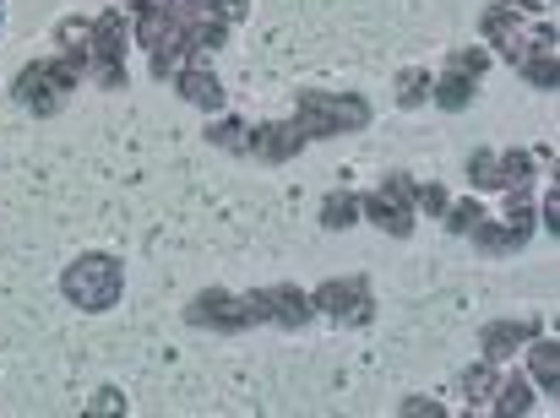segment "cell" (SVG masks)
I'll list each match as a JSON object with an SVG mask.
<instances>
[{
    "label": "cell",
    "mask_w": 560,
    "mask_h": 418,
    "mask_svg": "<svg viewBox=\"0 0 560 418\" xmlns=\"http://www.w3.org/2000/svg\"><path fill=\"white\" fill-rule=\"evenodd\" d=\"M528 169H534L528 153H474L468 158V180L479 191H523L528 186Z\"/></svg>",
    "instance_id": "cell-10"
},
{
    "label": "cell",
    "mask_w": 560,
    "mask_h": 418,
    "mask_svg": "<svg viewBox=\"0 0 560 418\" xmlns=\"http://www.w3.org/2000/svg\"><path fill=\"white\" fill-rule=\"evenodd\" d=\"M88 414H126V397H120V392H98V397L88 403Z\"/></svg>",
    "instance_id": "cell-26"
},
{
    "label": "cell",
    "mask_w": 560,
    "mask_h": 418,
    "mask_svg": "<svg viewBox=\"0 0 560 418\" xmlns=\"http://www.w3.org/2000/svg\"><path fill=\"white\" fill-rule=\"evenodd\" d=\"M88 60H93V76L109 93L126 87V16L120 11L93 16V27H88Z\"/></svg>",
    "instance_id": "cell-7"
},
{
    "label": "cell",
    "mask_w": 560,
    "mask_h": 418,
    "mask_svg": "<svg viewBox=\"0 0 560 418\" xmlns=\"http://www.w3.org/2000/svg\"><path fill=\"white\" fill-rule=\"evenodd\" d=\"M528 337H539L534 321H490L479 343H485V359H506V354H512L517 343H528Z\"/></svg>",
    "instance_id": "cell-17"
},
{
    "label": "cell",
    "mask_w": 560,
    "mask_h": 418,
    "mask_svg": "<svg viewBox=\"0 0 560 418\" xmlns=\"http://www.w3.org/2000/svg\"><path fill=\"white\" fill-rule=\"evenodd\" d=\"M485 65H490V55H485V49H452V55H446V76H441V82H430V98H435L441 109H468V104H474V93H479Z\"/></svg>",
    "instance_id": "cell-8"
},
{
    "label": "cell",
    "mask_w": 560,
    "mask_h": 418,
    "mask_svg": "<svg viewBox=\"0 0 560 418\" xmlns=\"http://www.w3.org/2000/svg\"><path fill=\"white\" fill-rule=\"evenodd\" d=\"M441 217H446V228H452V234H474V223L485 217V207H479V202H457V207L446 202V212H441Z\"/></svg>",
    "instance_id": "cell-22"
},
{
    "label": "cell",
    "mask_w": 560,
    "mask_h": 418,
    "mask_svg": "<svg viewBox=\"0 0 560 418\" xmlns=\"http://www.w3.org/2000/svg\"><path fill=\"white\" fill-rule=\"evenodd\" d=\"M371 126V104L360 93H300V120L294 131L311 136H343V131H365Z\"/></svg>",
    "instance_id": "cell-2"
},
{
    "label": "cell",
    "mask_w": 560,
    "mask_h": 418,
    "mask_svg": "<svg viewBox=\"0 0 560 418\" xmlns=\"http://www.w3.org/2000/svg\"><path fill=\"white\" fill-rule=\"evenodd\" d=\"M186 5H201V11H218V16H229V22H234V16H245V5H250V0H186Z\"/></svg>",
    "instance_id": "cell-25"
},
{
    "label": "cell",
    "mask_w": 560,
    "mask_h": 418,
    "mask_svg": "<svg viewBox=\"0 0 560 418\" xmlns=\"http://www.w3.org/2000/svg\"><path fill=\"white\" fill-rule=\"evenodd\" d=\"M512 5H517V11H550L556 0H512Z\"/></svg>",
    "instance_id": "cell-29"
},
{
    "label": "cell",
    "mask_w": 560,
    "mask_h": 418,
    "mask_svg": "<svg viewBox=\"0 0 560 418\" xmlns=\"http://www.w3.org/2000/svg\"><path fill=\"white\" fill-rule=\"evenodd\" d=\"M413 202H419L413 180H408V175H386L371 196H360V212L371 217L381 234H392V239H408V228H413Z\"/></svg>",
    "instance_id": "cell-6"
},
{
    "label": "cell",
    "mask_w": 560,
    "mask_h": 418,
    "mask_svg": "<svg viewBox=\"0 0 560 418\" xmlns=\"http://www.w3.org/2000/svg\"><path fill=\"white\" fill-rule=\"evenodd\" d=\"M261 299V321H278V326H305L316 315L311 294H300L294 283H272V288H256Z\"/></svg>",
    "instance_id": "cell-13"
},
{
    "label": "cell",
    "mask_w": 560,
    "mask_h": 418,
    "mask_svg": "<svg viewBox=\"0 0 560 418\" xmlns=\"http://www.w3.org/2000/svg\"><path fill=\"white\" fill-rule=\"evenodd\" d=\"M517 65H523V76H528L534 87L556 93V82H560V71H556V22H539V27H534V38H528V49L517 55Z\"/></svg>",
    "instance_id": "cell-12"
},
{
    "label": "cell",
    "mask_w": 560,
    "mask_h": 418,
    "mask_svg": "<svg viewBox=\"0 0 560 418\" xmlns=\"http://www.w3.org/2000/svg\"><path fill=\"white\" fill-rule=\"evenodd\" d=\"M186 321L190 326H212V332H245V326H261V299H256V294L207 288V294L190 299Z\"/></svg>",
    "instance_id": "cell-5"
},
{
    "label": "cell",
    "mask_w": 560,
    "mask_h": 418,
    "mask_svg": "<svg viewBox=\"0 0 560 418\" xmlns=\"http://www.w3.org/2000/svg\"><path fill=\"white\" fill-rule=\"evenodd\" d=\"M463 392H474V397L495 392V359H485L479 370H468V375H463Z\"/></svg>",
    "instance_id": "cell-24"
},
{
    "label": "cell",
    "mask_w": 560,
    "mask_h": 418,
    "mask_svg": "<svg viewBox=\"0 0 560 418\" xmlns=\"http://www.w3.org/2000/svg\"><path fill=\"white\" fill-rule=\"evenodd\" d=\"M501 223H506V228H490L485 217L474 223V239H479V250L501 255V250H523V244H528V234H534V223H528V186H523V191H512V212H506Z\"/></svg>",
    "instance_id": "cell-11"
},
{
    "label": "cell",
    "mask_w": 560,
    "mask_h": 418,
    "mask_svg": "<svg viewBox=\"0 0 560 418\" xmlns=\"http://www.w3.org/2000/svg\"><path fill=\"white\" fill-rule=\"evenodd\" d=\"M311 304H316L322 315L343 321V326H365L371 310H375L371 277H332V283H322V288L311 294Z\"/></svg>",
    "instance_id": "cell-9"
},
{
    "label": "cell",
    "mask_w": 560,
    "mask_h": 418,
    "mask_svg": "<svg viewBox=\"0 0 560 418\" xmlns=\"http://www.w3.org/2000/svg\"><path fill=\"white\" fill-rule=\"evenodd\" d=\"M120 261H109V255H82V261H71L66 266V277H60V294L77 304V310H109L115 299H120Z\"/></svg>",
    "instance_id": "cell-4"
},
{
    "label": "cell",
    "mask_w": 560,
    "mask_h": 418,
    "mask_svg": "<svg viewBox=\"0 0 560 418\" xmlns=\"http://www.w3.org/2000/svg\"><path fill=\"white\" fill-rule=\"evenodd\" d=\"M545 223H550V234L560 228V191L550 186V196H545Z\"/></svg>",
    "instance_id": "cell-28"
},
{
    "label": "cell",
    "mask_w": 560,
    "mask_h": 418,
    "mask_svg": "<svg viewBox=\"0 0 560 418\" xmlns=\"http://www.w3.org/2000/svg\"><path fill=\"white\" fill-rule=\"evenodd\" d=\"M175 87H180V98L196 104V109H223V82H218L201 60H190V65L175 71Z\"/></svg>",
    "instance_id": "cell-15"
},
{
    "label": "cell",
    "mask_w": 560,
    "mask_h": 418,
    "mask_svg": "<svg viewBox=\"0 0 560 418\" xmlns=\"http://www.w3.org/2000/svg\"><path fill=\"white\" fill-rule=\"evenodd\" d=\"M354 217H360V196H349V191L327 196V207H322V223H327V228H354Z\"/></svg>",
    "instance_id": "cell-20"
},
{
    "label": "cell",
    "mask_w": 560,
    "mask_h": 418,
    "mask_svg": "<svg viewBox=\"0 0 560 418\" xmlns=\"http://www.w3.org/2000/svg\"><path fill=\"white\" fill-rule=\"evenodd\" d=\"M485 33H490L512 60H517V55L528 49V38H534V27H523V22H517V11H501V5H495V11H485Z\"/></svg>",
    "instance_id": "cell-16"
},
{
    "label": "cell",
    "mask_w": 560,
    "mask_h": 418,
    "mask_svg": "<svg viewBox=\"0 0 560 418\" xmlns=\"http://www.w3.org/2000/svg\"><path fill=\"white\" fill-rule=\"evenodd\" d=\"M534 397H528V381H501L495 386V414H528Z\"/></svg>",
    "instance_id": "cell-21"
},
{
    "label": "cell",
    "mask_w": 560,
    "mask_h": 418,
    "mask_svg": "<svg viewBox=\"0 0 560 418\" xmlns=\"http://www.w3.org/2000/svg\"><path fill=\"white\" fill-rule=\"evenodd\" d=\"M419 202H424L430 212H446V191H441V186H424V191H419Z\"/></svg>",
    "instance_id": "cell-27"
},
{
    "label": "cell",
    "mask_w": 560,
    "mask_h": 418,
    "mask_svg": "<svg viewBox=\"0 0 560 418\" xmlns=\"http://www.w3.org/2000/svg\"><path fill=\"white\" fill-rule=\"evenodd\" d=\"M300 147H305V136H300L294 126H256V131L245 136V153H256V158H267V164H289Z\"/></svg>",
    "instance_id": "cell-14"
},
{
    "label": "cell",
    "mask_w": 560,
    "mask_h": 418,
    "mask_svg": "<svg viewBox=\"0 0 560 418\" xmlns=\"http://www.w3.org/2000/svg\"><path fill=\"white\" fill-rule=\"evenodd\" d=\"M528 375H534V381H539V386H545L550 397L560 392V343H556V337H550V343H534V348H528Z\"/></svg>",
    "instance_id": "cell-18"
},
{
    "label": "cell",
    "mask_w": 560,
    "mask_h": 418,
    "mask_svg": "<svg viewBox=\"0 0 560 418\" xmlns=\"http://www.w3.org/2000/svg\"><path fill=\"white\" fill-rule=\"evenodd\" d=\"M424 98H430V71H424V65L397 71V104H402V109H419Z\"/></svg>",
    "instance_id": "cell-19"
},
{
    "label": "cell",
    "mask_w": 560,
    "mask_h": 418,
    "mask_svg": "<svg viewBox=\"0 0 560 418\" xmlns=\"http://www.w3.org/2000/svg\"><path fill=\"white\" fill-rule=\"evenodd\" d=\"M137 33H142V49L153 55V76L175 82V71L186 60H196L201 49H223L229 16L186 5V0H142L137 5Z\"/></svg>",
    "instance_id": "cell-1"
},
{
    "label": "cell",
    "mask_w": 560,
    "mask_h": 418,
    "mask_svg": "<svg viewBox=\"0 0 560 418\" xmlns=\"http://www.w3.org/2000/svg\"><path fill=\"white\" fill-rule=\"evenodd\" d=\"M245 136H250V131H245L240 120H218V126L207 131V142H212V147H234V153L245 147Z\"/></svg>",
    "instance_id": "cell-23"
},
{
    "label": "cell",
    "mask_w": 560,
    "mask_h": 418,
    "mask_svg": "<svg viewBox=\"0 0 560 418\" xmlns=\"http://www.w3.org/2000/svg\"><path fill=\"white\" fill-rule=\"evenodd\" d=\"M82 65H88V49H66L60 60H38V65H27L22 76H16V98L27 104V109H38V115H55L60 104H66V93L77 87V76H82Z\"/></svg>",
    "instance_id": "cell-3"
}]
</instances>
